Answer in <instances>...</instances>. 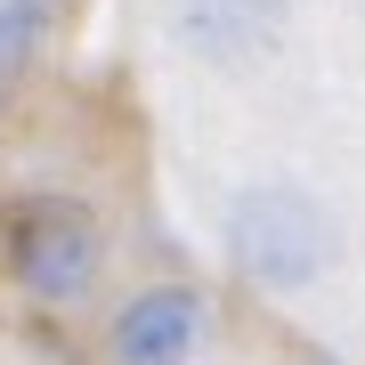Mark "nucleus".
Here are the masks:
<instances>
[{
  "instance_id": "f257e3e1",
  "label": "nucleus",
  "mask_w": 365,
  "mask_h": 365,
  "mask_svg": "<svg viewBox=\"0 0 365 365\" xmlns=\"http://www.w3.org/2000/svg\"><path fill=\"white\" fill-rule=\"evenodd\" d=\"M341 235L309 187H244L227 203V260L268 292H300L333 268Z\"/></svg>"
},
{
  "instance_id": "20e7f679",
  "label": "nucleus",
  "mask_w": 365,
  "mask_h": 365,
  "mask_svg": "<svg viewBox=\"0 0 365 365\" xmlns=\"http://www.w3.org/2000/svg\"><path fill=\"white\" fill-rule=\"evenodd\" d=\"M203 333H211L203 292H187V284H146L138 300H122L106 349H114V365H187V357L203 349Z\"/></svg>"
},
{
  "instance_id": "f03ea898",
  "label": "nucleus",
  "mask_w": 365,
  "mask_h": 365,
  "mask_svg": "<svg viewBox=\"0 0 365 365\" xmlns=\"http://www.w3.org/2000/svg\"><path fill=\"white\" fill-rule=\"evenodd\" d=\"M9 260L33 300H81L98 284V227L73 203H25L16 235H9Z\"/></svg>"
},
{
  "instance_id": "7ed1b4c3",
  "label": "nucleus",
  "mask_w": 365,
  "mask_h": 365,
  "mask_svg": "<svg viewBox=\"0 0 365 365\" xmlns=\"http://www.w3.org/2000/svg\"><path fill=\"white\" fill-rule=\"evenodd\" d=\"M292 25V0H170V41L203 66H252Z\"/></svg>"
},
{
  "instance_id": "423d86ee",
  "label": "nucleus",
  "mask_w": 365,
  "mask_h": 365,
  "mask_svg": "<svg viewBox=\"0 0 365 365\" xmlns=\"http://www.w3.org/2000/svg\"><path fill=\"white\" fill-rule=\"evenodd\" d=\"M357 9H365V0H357Z\"/></svg>"
},
{
  "instance_id": "39448f33",
  "label": "nucleus",
  "mask_w": 365,
  "mask_h": 365,
  "mask_svg": "<svg viewBox=\"0 0 365 365\" xmlns=\"http://www.w3.org/2000/svg\"><path fill=\"white\" fill-rule=\"evenodd\" d=\"M41 33H49V0H0V73L33 66Z\"/></svg>"
}]
</instances>
